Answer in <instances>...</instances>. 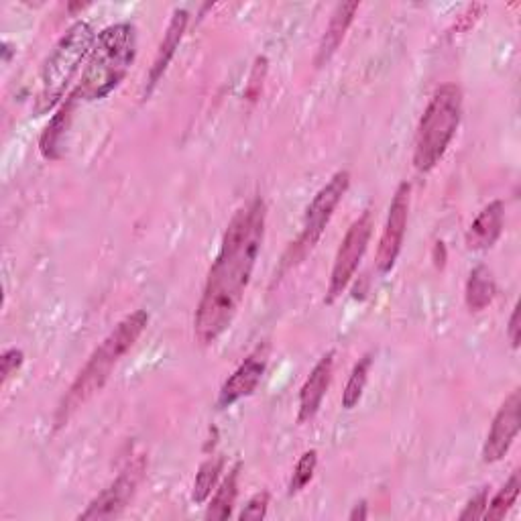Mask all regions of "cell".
Listing matches in <instances>:
<instances>
[{
    "label": "cell",
    "instance_id": "obj_20",
    "mask_svg": "<svg viewBox=\"0 0 521 521\" xmlns=\"http://www.w3.org/2000/svg\"><path fill=\"white\" fill-rule=\"evenodd\" d=\"M222 467H224V460L220 456H212L206 462H202V467L198 469V475H196L194 493H192V499L196 503H204L210 497V493L222 473Z\"/></svg>",
    "mask_w": 521,
    "mask_h": 521
},
{
    "label": "cell",
    "instance_id": "obj_17",
    "mask_svg": "<svg viewBox=\"0 0 521 521\" xmlns=\"http://www.w3.org/2000/svg\"><path fill=\"white\" fill-rule=\"evenodd\" d=\"M76 98L70 96L66 100V104L62 106V110L55 114L53 121L47 125L43 137H41V153L47 157V159H57L60 157V153H57V149H60L62 145V139L66 135V129L72 121V112H74V106H76Z\"/></svg>",
    "mask_w": 521,
    "mask_h": 521
},
{
    "label": "cell",
    "instance_id": "obj_24",
    "mask_svg": "<svg viewBox=\"0 0 521 521\" xmlns=\"http://www.w3.org/2000/svg\"><path fill=\"white\" fill-rule=\"evenodd\" d=\"M21 365H23V353L21 351H17V349L5 351V355H3V385H7L13 375H17Z\"/></svg>",
    "mask_w": 521,
    "mask_h": 521
},
{
    "label": "cell",
    "instance_id": "obj_13",
    "mask_svg": "<svg viewBox=\"0 0 521 521\" xmlns=\"http://www.w3.org/2000/svg\"><path fill=\"white\" fill-rule=\"evenodd\" d=\"M503 222H505V206L501 200H495L487 208H483L481 214L471 224L467 233V249L469 251L491 249L503 233Z\"/></svg>",
    "mask_w": 521,
    "mask_h": 521
},
{
    "label": "cell",
    "instance_id": "obj_11",
    "mask_svg": "<svg viewBox=\"0 0 521 521\" xmlns=\"http://www.w3.org/2000/svg\"><path fill=\"white\" fill-rule=\"evenodd\" d=\"M519 412H521V395H519V389H515L503 401V405L491 424V430L487 434V440L483 446V460L489 462V465L499 462L509 452V448L519 432V422H521Z\"/></svg>",
    "mask_w": 521,
    "mask_h": 521
},
{
    "label": "cell",
    "instance_id": "obj_14",
    "mask_svg": "<svg viewBox=\"0 0 521 521\" xmlns=\"http://www.w3.org/2000/svg\"><path fill=\"white\" fill-rule=\"evenodd\" d=\"M188 21H190V15H188L186 9H178L176 13H173L171 23H169V27L163 35V41L157 49V55H155V62H153V68H151V74H149V88H153L159 82V78L165 74L169 62L173 60V55H176V51L182 43Z\"/></svg>",
    "mask_w": 521,
    "mask_h": 521
},
{
    "label": "cell",
    "instance_id": "obj_9",
    "mask_svg": "<svg viewBox=\"0 0 521 521\" xmlns=\"http://www.w3.org/2000/svg\"><path fill=\"white\" fill-rule=\"evenodd\" d=\"M410 194L412 186L408 182L399 184L395 190V196L389 206V216L383 228V235L379 241V251H377V269L379 273H389L403 247L405 239V228H408V216H410Z\"/></svg>",
    "mask_w": 521,
    "mask_h": 521
},
{
    "label": "cell",
    "instance_id": "obj_5",
    "mask_svg": "<svg viewBox=\"0 0 521 521\" xmlns=\"http://www.w3.org/2000/svg\"><path fill=\"white\" fill-rule=\"evenodd\" d=\"M462 117V92L456 84L440 86L420 121L414 163L422 173L432 171L444 157Z\"/></svg>",
    "mask_w": 521,
    "mask_h": 521
},
{
    "label": "cell",
    "instance_id": "obj_2",
    "mask_svg": "<svg viewBox=\"0 0 521 521\" xmlns=\"http://www.w3.org/2000/svg\"><path fill=\"white\" fill-rule=\"evenodd\" d=\"M149 324V314L145 310H137L121 320L92 353L84 369L78 373L70 391L64 395L60 408L55 412V428H62L70 422V418L90 401L110 379L112 369L133 349L139 336L145 332Z\"/></svg>",
    "mask_w": 521,
    "mask_h": 521
},
{
    "label": "cell",
    "instance_id": "obj_16",
    "mask_svg": "<svg viewBox=\"0 0 521 521\" xmlns=\"http://www.w3.org/2000/svg\"><path fill=\"white\" fill-rule=\"evenodd\" d=\"M497 294V283L489 267L479 265L471 271L467 289H465V300L471 312H483L487 310Z\"/></svg>",
    "mask_w": 521,
    "mask_h": 521
},
{
    "label": "cell",
    "instance_id": "obj_15",
    "mask_svg": "<svg viewBox=\"0 0 521 521\" xmlns=\"http://www.w3.org/2000/svg\"><path fill=\"white\" fill-rule=\"evenodd\" d=\"M359 3H342L334 9L332 13V19L326 27V33L320 41V47H318V55H316V66H324L330 57L336 53V49L340 47L346 31H349L357 11H359Z\"/></svg>",
    "mask_w": 521,
    "mask_h": 521
},
{
    "label": "cell",
    "instance_id": "obj_21",
    "mask_svg": "<svg viewBox=\"0 0 521 521\" xmlns=\"http://www.w3.org/2000/svg\"><path fill=\"white\" fill-rule=\"evenodd\" d=\"M519 489H521L519 473H513L511 479L503 485V489L493 497V501L487 503V509H485L483 519H493V521L503 519V517L507 515V511L513 507V503L517 501Z\"/></svg>",
    "mask_w": 521,
    "mask_h": 521
},
{
    "label": "cell",
    "instance_id": "obj_4",
    "mask_svg": "<svg viewBox=\"0 0 521 521\" xmlns=\"http://www.w3.org/2000/svg\"><path fill=\"white\" fill-rule=\"evenodd\" d=\"M96 43V33L90 23H74L64 37L55 43L51 53L41 68L39 94L35 102V112L45 114L60 102L72 84L74 76L80 72L86 57H90Z\"/></svg>",
    "mask_w": 521,
    "mask_h": 521
},
{
    "label": "cell",
    "instance_id": "obj_22",
    "mask_svg": "<svg viewBox=\"0 0 521 521\" xmlns=\"http://www.w3.org/2000/svg\"><path fill=\"white\" fill-rule=\"evenodd\" d=\"M316 467H318V452L316 450L304 452L294 469L292 481H289V495H298L314 479Z\"/></svg>",
    "mask_w": 521,
    "mask_h": 521
},
{
    "label": "cell",
    "instance_id": "obj_1",
    "mask_svg": "<svg viewBox=\"0 0 521 521\" xmlns=\"http://www.w3.org/2000/svg\"><path fill=\"white\" fill-rule=\"evenodd\" d=\"M267 208L261 198L243 206L228 222L220 251L210 267L194 318L200 344H214L233 324L249 287L265 237Z\"/></svg>",
    "mask_w": 521,
    "mask_h": 521
},
{
    "label": "cell",
    "instance_id": "obj_27",
    "mask_svg": "<svg viewBox=\"0 0 521 521\" xmlns=\"http://www.w3.org/2000/svg\"><path fill=\"white\" fill-rule=\"evenodd\" d=\"M369 517V511H367V503L365 501H361V503H357L355 505V509H353V513L349 515V519L351 521H363V519H367Z\"/></svg>",
    "mask_w": 521,
    "mask_h": 521
},
{
    "label": "cell",
    "instance_id": "obj_26",
    "mask_svg": "<svg viewBox=\"0 0 521 521\" xmlns=\"http://www.w3.org/2000/svg\"><path fill=\"white\" fill-rule=\"evenodd\" d=\"M507 336H509V340H511L513 349H517V346H519V308H515L513 314H511V318H509Z\"/></svg>",
    "mask_w": 521,
    "mask_h": 521
},
{
    "label": "cell",
    "instance_id": "obj_18",
    "mask_svg": "<svg viewBox=\"0 0 521 521\" xmlns=\"http://www.w3.org/2000/svg\"><path fill=\"white\" fill-rule=\"evenodd\" d=\"M239 471H241V465H237L233 471H230L228 477L216 489V493L208 505V511H206L208 519H228L230 515H233L237 495H239V475H241Z\"/></svg>",
    "mask_w": 521,
    "mask_h": 521
},
{
    "label": "cell",
    "instance_id": "obj_3",
    "mask_svg": "<svg viewBox=\"0 0 521 521\" xmlns=\"http://www.w3.org/2000/svg\"><path fill=\"white\" fill-rule=\"evenodd\" d=\"M137 55V29L131 23L106 27L92 47L80 84L72 92L76 100H102L127 78Z\"/></svg>",
    "mask_w": 521,
    "mask_h": 521
},
{
    "label": "cell",
    "instance_id": "obj_12",
    "mask_svg": "<svg viewBox=\"0 0 521 521\" xmlns=\"http://www.w3.org/2000/svg\"><path fill=\"white\" fill-rule=\"evenodd\" d=\"M332 371H334V353L330 351L316 363V367L312 369V373L308 375L300 391V416H298L300 424L310 422L318 414L322 399L332 381Z\"/></svg>",
    "mask_w": 521,
    "mask_h": 521
},
{
    "label": "cell",
    "instance_id": "obj_23",
    "mask_svg": "<svg viewBox=\"0 0 521 521\" xmlns=\"http://www.w3.org/2000/svg\"><path fill=\"white\" fill-rule=\"evenodd\" d=\"M267 509H269V493L267 491H261L257 493L255 497H251V501L245 505V509L241 511L239 519H263L267 515Z\"/></svg>",
    "mask_w": 521,
    "mask_h": 521
},
{
    "label": "cell",
    "instance_id": "obj_19",
    "mask_svg": "<svg viewBox=\"0 0 521 521\" xmlns=\"http://www.w3.org/2000/svg\"><path fill=\"white\" fill-rule=\"evenodd\" d=\"M371 365H373V357H371V355H365V357L353 367V373H351L349 381H346V387H344V391H342V408H344V410H353L355 405L361 401L363 391H365L367 381H369Z\"/></svg>",
    "mask_w": 521,
    "mask_h": 521
},
{
    "label": "cell",
    "instance_id": "obj_10",
    "mask_svg": "<svg viewBox=\"0 0 521 521\" xmlns=\"http://www.w3.org/2000/svg\"><path fill=\"white\" fill-rule=\"evenodd\" d=\"M269 363V344H261L239 365V369L230 375L220 393H218V408L226 410L230 405L239 403L249 397L261 383Z\"/></svg>",
    "mask_w": 521,
    "mask_h": 521
},
{
    "label": "cell",
    "instance_id": "obj_6",
    "mask_svg": "<svg viewBox=\"0 0 521 521\" xmlns=\"http://www.w3.org/2000/svg\"><path fill=\"white\" fill-rule=\"evenodd\" d=\"M371 235H373V216L367 210L351 224L349 230H346V235L338 247L334 267L330 273L326 304H332L336 298H340L344 289L353 281L361 265V259L369 247Z\"/></svg>",
    "mask_w": 521,
    "mask_h": 521
},
{
    "label": "cell",
    "instance_id": "obj_8",
    "mask_svg": "<svg viewBox=\"0 0 521 521\" xmlns=\"http://www.w3.org/2000/svg\"><path fill=\"white\" fill-rule=\"evenodd\" d=\"M145 475V456L135 458L129 462L127 469L117 477V481L110 483L90 505L86 511L78 515V519H110L121 515V511L133 499L141 479Z\"/></svg>",
    "mask_w": 521,
    "mask_h": 521
},
{
    "label": "cell",
    "instance_id": "obj_25",
    "mask_svg": "<svg viewBox=\"0 0 521 521\" xmlns=\"http://www.w3.org/2000/svg\"><path fill=\"white\" fill-rule=\"evenodd\" d=\"M485 509H487V491H481V493H477V495L469 501V505L465 507V511L460 513V519H462V521H465V519H479V517L485 515Z\"/></svg>",
    "mask_w": 521,
    "mask_h": 521
},
{
    "label": "cell",
    "instance_id": "obj_7",
    "mask_svg": "<svg viewBox=\"0 0 521 521\" xmlns=\"http://www.w3.org/2000/svg\"><path fill=\"white\" fill-rule=\"evenodd\" d=\"M349 186H351V173L338 171V173H334L332 180L314 196V200L310 202L306 216H304L302 235L294 245L296 259H302L320 241L328 222L334 216V210L342 202L344 194L349 192Z\"/></svg>",
    "mask_w": 521,
    "mask_h": 521
}]
</instances>
